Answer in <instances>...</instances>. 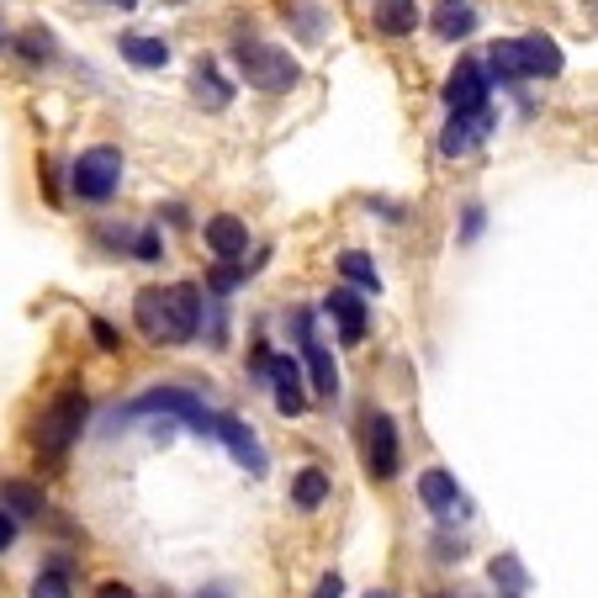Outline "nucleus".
<instances>
[{
  "mask_svg": "<svg viewBox=\"0 0 598 598\" xmlns=\"http://www.w3.org/2000/svg\"><path fill=\"white\" fill-rule=\"evenodd\" d=\"M419 503L430 508L434 519L472 514V503H466V493H461V482H455L445 466H430V472H419Z\"/></svg>",
  "mask_w": 598,
  "mask_h": 598,
  "instance_id": "obj_12",
  "label": "nucleus"
},
{
  "mask_svg": "<svg viewBox=\"0 0 598 598\" xmlns=\"http://www.w3.org/2000/svg\"><path fill=\"white\" fill-rule=\"evenodd\" d=\"M398 466H403L398 424H392L386 408H371V413H365V472L377 482H386V477H398Z\"/></svg>",
  "mask_w": 598,
  "mask_h": 598,
  "instance_id": "obj_8",
  "label": "nucleus"
},
{
  "mask_svg": "<svg viewBox=\"0 0 598 598\" xmlns=\"http://www.w3.org/2000/svg\"><path fill=\"white\" fill-rule=\"evenodd\" d=\"M482 223H487V213H482L477 202H472V207H466V217H461V244H472L482 234Z\"/></svg>",
  "mask_w": 598,
  "mask_h": 598,
  "instance_id": "obj_29",
  "label": "nucleus"
},
{
  "mask_svg": "<svg viewBox=\"0 0 598 598\" xmlns=\"http://www.w3.org/2000/svg\"><path fill=\"white\" fill-rule=\"evenodd\" d=\"M196 598H234V588H223V582H207Z\"/></svg>",
  "mask_w": 598,
  "mask_h": 598,
  "instance_id": "obj_33",
  "label": "nucleus"
},
{
  "mask_svg": "<svg viewBox=\"0 0 598 598\" xmlns=\"http://www.w3.org/2000/svg\"><path fill=\"white\" fill-rule=\"evenodd\" d=\"M493 133V106L487 112H451V122H445V133H440V154L445 159H461L472 144H482Z\"/></svg>",
  "mask_w": 598,
  "mask_h": 598,
  "instance_id": "obj_13",
  "label": "nucleus"
},
{
  "mask_svg": "<svg viewBox=\"0 0 598 598\" xmlns=\"http://www.w3.org/2000/svg\"><path fill=\"white\" fill-rule=\"evenodd\" d=\"M472 27H477V11H472L466 0H445V6L434 11V38H445V43L472 38Z\"/></svg>",
  "mask_w": 598,
  "mask_h": 598,
  "instance_id": "obj_20",
  "label": "nucleus"
},
{
  "mask_svg": "<svg viewBox=\"0 0 598 598\" xmlns=\"http://www.w3.org/2000/svg\"><path fill=\"white\" fill-rule=\"evenodd\" d=\"M96 598H138V594H133L127 582H117V577H112V582H101V588H96Z\"/></svg>",
  "mask_w": 598,
  "mask_h": 598,
  "instance_id": "obj_32",
  "label": "nucleus"
},
{
  "mask_svg": "<svg viewBox=\"0 0 598 598\" xmlns=\"http://www.w3.org/2000/svg\"><path fill=\"white\" fill-rule=\"evenodd\" d=\"M493 582H498L503 598H525L529 577H525V567H519V556H493Z\"/></svg>",
  "mask_w": 598,
  "mask_h": 598,
  "instance_id": "obj_25",
  "label": "nucleus"
},
{
  "mask_svg": "<svg viewBox=\"0 0 598 598\" xmlns=\"http://www.w3.org/2000/svg\"><path fill=\"white\" fill-rule=\"evenodd\" d=\"M329 493H334V482H329L323 466H302V472L291 477V503H297L302 514H318V508L329 503Z\"/></svg>",
  "mask_w": 598,
  "mask_h": 598,
  "instance_id": "obj_18",
  "label": "nucleus"
},
{
  "mask_svg": "<svg viewBox=\"0 0 598 598\" xmlns=\"http://www.w3.org/2000/svg\"><path fill=\"white\" fill-rule=\"evenodd\" d=\"M202 239L213 249V260H244V255H249V228H244V217H234V213L207 217Z\"/></svg>",
  "mask_w": 598,
  "mask_h": 598,
  "instance_id": "obj_14",
  "label": "nucleus"
},
{
  "mask_svg": "<svg viewBox=\"0 0 598 598\" xmlns=\"http://www.w3.org/2000/svg\"><path fill=\"white\" fill-rule=\"evenodd\" d=\"M17 529H22V519H11V514L0 508V556H6V550L17 546Z\"/></svg>",
  "mask_w": 598,
  "mask_h": 598,
  "instance_id": "obj_31",
  "label": "nucleus"
},
{
  "mask_svg": "<svg viewBox=\"0 0 598 598\" xmlns=\"http://www.w3.org/2000/svg\"><path fill=\"white\" fill-rule=\"evenodd\" d=\"M339 276L350 281V291H382V270L371 255H360V249H344L339 255Z\"/></svg>",
  "mask_w": 598,
  "mask_h": 598,
  "instance_id": "obj_22",
  "label": "nucleus"
},
{
  "mask_svg": "<svg viewBox=\"0 0 598 598\" xmlns=\"http://www.w3.org/2000/svg\"><path fill=\"white\" fill-rule=\"evenodd\" d=\"M213 440H223V445H228V455L239 461L249 477H265V445H260V434L249 430L244 419H234V413H217Z\"/></svg>",
  "mask_w": 598,
  "mask_h": 598,
  "instance_id": "obj_11",
  "label": "nucleus"
},
{
  "mask_svg": "<svg viewBox=\"0 0 598 598\" xmlns=\"http://www.w3.org/2000/svg\"><path fill=\"white\" fill-rule=\"evenodd\" d=\"M27 598H74L70 567H64V561H53V567H43V573L32 577V588H27Z\"/></svg>",
  "mask_w": 598,
  "mask_h": 598,
  "instance_id": "obj_23",
  "label": "nucleus"
},
{
  "mask_svg": "<svg viewBox=\"0 0 598 598\" xmlns=\"http://www.w3.org/2000/svg\"><path fill=\"white\" fill-rule=\"evenodd\" d=\"M487 80H508V85H525V80H556L567 70V59L556 49V38L546 32H529V38H508V43H493L487 59H482Z\"/></svg>",
  "mask_w": 598,
  "mask_h": 598,
  "instance_id": "obj_2",
  "label": "nucleus"
},
{
  "mask_svg": "<svg viewBox=\"0 0 598 598\" xmlns=\"http://www.w3.org/2000/svg\"><path fill=\"white\" fill-rule=\"evenodd\" d=\"M133 260H144V265H154V260H165V234L159 228H144V234H133V249H127Z\"/></svg>",
  "mask_w": 598,
  "mask_h": 598,
  "instance_id": "obj_27",
  "label": "nucleus"
},
{
  "mask_svg": "<svg viewBox=\"0 0 598 598\" xmlns=\"http://www.w3.org/2000/svg\"><path fill=\"white\" fill-rule=\"evenodd\" d=\"M0 43H6V32H0Z\"/></svg>",
  "mask_w": 598,
  "mask_h": 598,
  "instance_id": "obj_36",
  "label": "nucleus"
},
{
  "mask_svg": "<svg viewBox=\"0 0 598 598\" xmlns=\"http://www.w3.org/2000/svg\"><path fill=\"white\" fill-rule=\"evenodd\" d=\"M117 53L133 64V70H165L169 64V43L165 38H148V32H122Z\"/></svg>",
  "mask_w": 598,
  "mask_h": 598,
  "instance_id": "obj_17",
  "label": "nucleus"
},
{
  "mask_svg": "<svg viewBox=\"0 0 598 598\" xmlns=\"http://www.w3.org/2000/svg\"><path fill=\"white\" fill-rule=\"evenodd\" d=\"M234 59H239L244 80H249L255 91H265V96H287L291 85L302 80V64H297L287 49L260 43V38H239V43H234Z\"/></svg>",
  "mask_w": 598,
  "mask_h": 598,
  "instance_id": "obj_5",
  "label": "nucleus"
},
{
  "mask_svg": "<svg viewBox=\"0 0 598 598\" xmlns=\"http://www.w3.org/2000/svg\"><path fill=\"white\" fill-rule=\"evenodd\" d=\"M85 424H91V398H85V386H64V392L38 413L32 445H38L43 461H64V455L74 451V440L85 434Z\"/></svg>",
  "mask_w": 598,
  "mask_h": 598,
  "instance_id": "obj_4",
  "label": "nucleus"
},
{
  "mask_svg": "<svg viewBox=\"0 0 598 598\" xmlns=\"http://www.w3.org/2000/svg\"><path fill=\"white\" fill-rule=\"evenodd\" d=\"M0 508L11 514V519H38L43 514V487L38 482H27V477H6L0 482Z\"/></svg>",
  "mask_w": 598,
  "mask_h": 598,
  "instance_id": "obj_19",
  "label": "nucleus"
},
{
  "mask_svg": "<svg viewBox=\"0 0 598 598\" xmlns=\"http://www.w3.org/2000/svg\"><path fill=\"white\" fill-rule=\"evenodd\" d=\"M329 318L339 323V344H360L365 339V329H371V318H365V302H360V291L350 287H334L329 291Z\"/></svg>",
  "mask_w": 598,
  "mask_h": 598,
  "instance_id": "obj_15",
  "label": "nucleus"
},
{
  "mask_svg": "<svg viewBox=\"0 0 598 598\" xmlns=\"http://www.w3.org/2000/svg\"><path fill=\"white\" fill-rule=\"evenodd\" d=\"M440 96H445L451 112H487V106H493V80L482 70V59H461V64L445 74Z\"/></svg>",
  "mask_w": 598,
  "mask_h": 598,
  "instance_id": "obj_9",
  "label": "nucleus"
},
{
  "mask_svg": "<svg viewBox=\"0 0 598 598\" xmlns=\"http://www.w3.org/2000/svg\"><path fill=\"white\" fill-rule=\"evenodd\" d=\"M112 6H122V11H133V6H138V0H112Z\"/></svg>",
  "mask_w": 598,
  "mask_h": 598,
  "instance_id": "obj_34",
  "label": "nucleus"
},
{
  "mask_svg": "<svg viewBox=\"0 0 598 598\" xmlns=\"http://www.w3.org/2000/svg\"><path fill=\"white\" fill-rule=\"evenodd\" d=\"M117 186H122V148L96 144V148H85V154H74V165H70L74 202L101 207V202H112V196H117Z\"/></svg>",
  "mask_w": 598,
  "mask_h": 598,
  "instance_id": "obj_6",
  "label": "nucleus"
},
{
  "mask_svg": "<svg viewBox=\"0 0 598 598\" xmlns=\"http://www.w3.org/2000/svg\"><path fill=\"white\" fill-rule=\"evenodd\" d=\"M291 334H297L302 365H308V377H312V392H318V398H334L339 392V365H334V355L323 350V339H318V318H312V308H297Z\"/></svg>",
  "mask_w": 598,
  "mask_h": 598,
  "instance_id": "obj_7",
  "label": "nucleus"
},
{
  "mask_svg": "<svg viewBox=\"0 0 598 598\" xmlns=\"http://www.w3.org/2000/svg\"><path fill=\"white\" fill-rule=\"evenodd\" d=\"M17 53H22L27 64H53V53H59V43H53L49 27H27L22 38H17Z\"/></svg>",
  "mask_w": 598,
  "mask_h": 598,
  "instance_id": "obj_24",
  "label": "nucleus"
},
{
  "mask_svg": "<svg viewBox=\"0 0 598 598\" xmlns=\"http://www.w3.org/2000/svg\"><path fill=\"white\" fill-rule=\"evenodd\" d=\"M265 386L276 392V408H281L287 419H302V413H308V386H302V360L297 355H276V350H270Z\"/></svg>",
  "mask_w": 598,
  "mask_h": 598,
  "instance_id": "obj_10",
  "label": "nucleus"
},
{
  "mask_svg": "<svg viewBox=\"0 0 598 598\" xmlns=\"http://www.w3.org/2000/svg\"><path fill=\"white\" fill-rule=\"evenodd\" d=\"M91 339H96L106 355H112V350H122V334L112 329V323H106V318H91Z\"/></svg>",
  "mask_w": 598,
  "mask_h": 598,
  "instance_id": "obj_28",
  "label": "nucleus"
},
{
  "mask_svg": "<svg viewBox=\"0 0 598 598\" xmlns=\"http://www.w3.org/2000/svg\"><path fill=\"white\" fill-rule=\"evenodd\" d=\"M365 598H398V594H365Z\"/></svg>",
  "mask_w": 598,
  "mask_h": 598,
  "instance_id": "obj_35",
  "label": "nucleus"
},
{
  "mask_svg": "<svg viewBox=\"0 0 598 598\" xmlns=\"http://www.w3.org/2000/svg\"><path fill=\"white\" fill-rule=\"evenodd\" d=\"M133 323L154 344H192L202 334V291L192 281H181V287H144L133 297Z\"/></svg>",
  "mask_w": 598,
  "mask_h": 598,
  "instance_id": "obj_1",
  "label": "nucleus"
},
{
  "mask_svg": "<svg viewBox=\"0 0 598 598\" xmlns=\"http://www.w3.org/2000/svg\"><path fill=\"white\" fill-rule=\"evenodd\" d=\"M133 419H175V424H186L202 440H213V424H217V413L196 398L192 386H148L127 408H117V424H133Z\"/></svg>",
  "mask_w": 598,
  "mask_h": 598,
  "instance_id": "obj_3",
  "label": "nucleus"
},
{
  "mask_svg": "<svg viewBox=\"0 0 598 598\" xmlns=\"http://www.w3.org/2000/svg\"><path fill=\"white\" fill-rule=\"evenodd\" d=\"M249 281V270H244V260H217L213 270H207V291L213 297H234V291Z\"/></svg>",
  "mask_w": 598,
  "mask_h": 598,
  "instance_id": "obj_26",
  "label": "nucleus"
},
{
  "mask_svg": "<svg viewBox=\"0 0 598 598\" xmlns=\"http://www.w3.org/2000/svg\"><path fill=\"white\" fill-rule=\"evenodd\" d=\"M192 96H196V106H207V112H228V106H234V85L223 80V70H217L213 59H202L192 70Z\"/></svg>",
  "mask_w": 598,
  "mask_h": 598,
  "instance_id": "obj_16",
  "label": "nucleus"
},
{
  "mask_svg": "<svg viewBox=\"0 0 598 598\" xmlns=\"http://www.w3.org/2000/svg\"><path fill=\"white\" fill-rule=\"evenodd\" d=\"M312 598H344V577L323 573V577H318V588H312Z\"/></svg>",
  "mask_w": 598,
  "mask_h": 598,
  "instance_id": "obj_30",
  "label": "nucleus"
},
{
  "mask_svg": "<svg viewBox=\"0 0 598 598\" xmlns=\"http://www.w3.org/2000/svg\"><path fill=\"white\" fill-rule=\"evenodd\" d=\"M419 27V0H377V32L408 38Z\"/></svg>",
  "mask_w": 598,
  "mask_h": 598,
  "instance_id": "obj_21",
  "label": "nucleus"
}]
</instances>
